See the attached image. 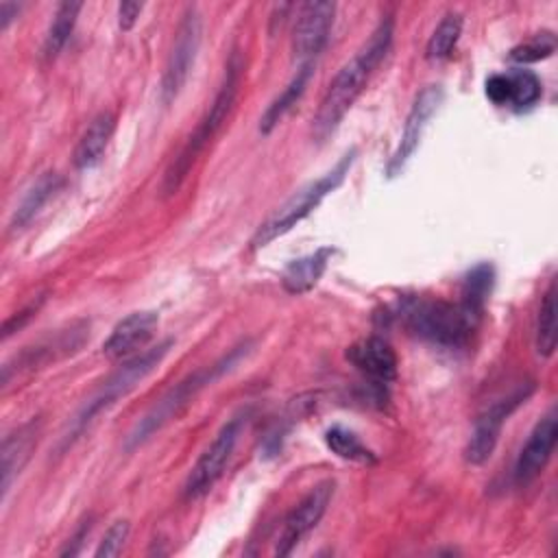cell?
Returning a JSON list of instances; mask_svg holds the SVG:
<instances>
[{
    "mask_svg": "<svg viewBox=\"0 0 558 558\" xmlns=\"http://www.w3.org/2000/svg\"><path fill=\"white\" fill-rule=\"evenodd\" d=\"M392 20L386 17L377 24V28L371 33L368 41L362 44V48L338 70L333 81L329 83L320 107L312 122V133L318 142L327 140L338 124L342 122L344 113L351 109V105L357 100V96L364 92L368 78L377 70V65L384 61V57L390 50L392 44Z\"/></svg>",
    "mask_w": 558,
    "mask_h": 558,
    "instance_id": "6da1fadb",
    "label": "cell"
},
{
    "mask_svg": "<svg viewBox=\"0 0 558 558\" xmlns=\"http://www.w3.org/2000/svg\"><path fill=\"white\" fill-rule=\"evenodd\" d=\"M242 70H244V61L242 54L238 50L231 52L227 65H225V74L220 81V87L209 105V109L205 111V116L201 118V122L196 124L194 133L187 137L185 146L181 148V153L172 159V163L168 166L166 174H163V183L161 190L166 196L177 194V190L183 185L185 177L190 174L194 161L198 159V155L205 150V146L216 137V133L220 131L222 122L227 120L238 89H240V78H242Z\"/></svg>",
    "mask_w": 558,
    "mask_h": 558,
    "instance_id": "7a4b0ae2",
    "label": "cell"
},
{
    "mask_svg": "<svg viewBox=\"0 0 558 558\" xmlns=\"http://www.w3.org/2000/svg\"><path fill=\"white\" fill-rule=\"evenodd\" d=\"M355 159V148H351L349 153H344L340 157V161L327 170L323 177L305 183L303 187H299L290 198L283 201V205H279L255 231V235L251 238V248H264L268 246L272 240L286 235L292 227H296V222H301L303 218H307L320 203L323 198L333 192L342 179L347 177L351 163Z\"/></svg>",
    "mask_w": 558,
    "mask_h": 558,
    "instance_id": "3957f363",
    "label": "cell"
},
{
    "mask_svg": "<svg viewBox=\"0 0 558 558\" xmlns=\"http://www.w3.org/2000/svg\"><path fill=\"white\" fill-rule=\"evenodd\" d=\"M170 347H172V340H163L157 347L142 351L140 355H133L107 381H102V386L87 399V403L68 425V432L63 434V447L72 445L94 423L98 414L109 410L120 397H126L146 375H150L159 366V362L166 357Z\"/></svg>",
    "mask_w": 558,
    "mask_h": 558,
    "instance_id": "277c9868",
    "label": "cell"
},
{
    "mask_svg": "<svg viewBox=\"0 0 558 558\" xmlns=\"http://www.w3.org/2000/svg\"><path fill=\"white\" fill-rule=\"evenodd\" d=\"M482 316L469 312L462 303L447 301H410L403 307L405 327L434 344L462 347L471 340Z\"/></svg>",
    "mask_w": 558,
    "mask_h": 558,
    "instance_id": "5b68a950",
    "label": "cell"
},
{
    "mask_svg": "<svg viewBox=\"0 0 558 558\" xmlns=\"http://www.w3.org/2000/svg\"><path fill=\"white\" fill-rule=\"evenodd\" d=\"M233 355L225 357L222 362L196 371L194 375L185 377L183 381H179L174 388H170L157 403L150 405V410L135 423V427L131 429V434L126 436V449H135L142 442H146L155 432H159L163 425H168L172 418H177L190 403L192 399L211 381L216 379L225 368H229L233 364Z\"/></svg>",
    "mask_w": 558,
    "mask_h": 558,
    "instance_id": "8992f818",
    "label": "cell"
},
{
    "mask_svg": "<svg viewBox=\"0 0 558 558\" xmlns=\"http://www.w3.org/2000/svg\"><path fill=\"white\" fill-rule=\"evenodd\" d=\"M244 425H246V416L235 414L218 429V434L205 447V451L201 453V458L196 460V464L192 466V471L185 480L183 495L187 499L203 497L220 480V475L225 473V466L238 445V438H240Z\"/></svg>",
    "mask_w": 558,
    "mask_h": 558,
    "instance_id": "52a82bcc",
    "label": "cell"
},
{
    "mask_svg": "<svg viewBox=\"0 0 558 558\" xmlns=\"http://www.w3.org/2000/svg\"><path fill=\"white\" fill-rule=\"evenodd\" d=\"M534 392V381H527V384H521L517 386L512 392H508L506 397L493 401L490 405H486L475 423H473V432H471V438L466 442V449H464V458L471 462V464H484L495 447H497V440H499V434H501V427L504 423L508 421V416L530 399V395Z\"/></svg>",
    "mask_w": 558,
    "mask_h": 558,
    "instance_id": "ba28073f",
    "label": "cell"
},
{
    "mask_svg": "<svg viewBox=\"0 0 558 558\" xmlns=\"http://www.w3.org/2000/svg\"><path fill=\"white\" fill-rule=\"evenodd\" d=\"M201 15L194 7L183 13V20L177 28L172 50L168 54L163 76H161V100L170 105L187 83V76L194 68L198 46H201Z\"/></svg>",
    "mask_w": 558,
    "mask_h": 558,
    "instance_id": "9c48e42d",
    "label": "cell"
},
{
    "mask_svg": "<svg viewBox=\"0 0 558 558\" xmlns=\"http://www.w3.org/2000/svg\"><path fill=\"white\" fill-rule=\"evenodd\" d=\"M336 4L325 0L303 2L296 9V20L292 28V52L301 63H312L320 54L329 39L333 26Z\"/></svg>",
    "mask_w": 558,
    "mask_h": 558,
    "instance_id": "30bf717a",
    "label": "cell"
},
{
    "mask_svg": "<svg viewBox=\"0 0 558 558\" xmlns=\"http://www.w3.org/2000/svg\"><path fill=\"white\" fill-rule=\"evenodd\" d=\"M331 495H333V482L329 480L320 482L288 512L275 543L277 556H288L318 525V521L323 519L329 506Z\"/></svg>",
    "mask_w": 558,
    "mask_h": 558,
    "instance_id": "8fae6325",
    "label": "cell"
},
{
    "mask_svg": "<svg viewBox=\"0 0 558 558\" xmlns=\"http://www.w3.org/2000/svg\"><path fill=\"white\" fill-rule=\"evenodd\" d=\"M442 87L440 85H427L421 89V94L414 98L410 113L403 122V133L399 140V146L395 148L390 161H388V177H397L403 166L410 161V157L414 155L416 146L421 144L423 131L427 129L432 116L438 111L440 102H442Z\"/></svg>",
    "mask_w": 558,
    "mask_h": 558,
    "instance_id": "7c38bea8",
    "label": "cell"
},
{
    "mask_svg": "<svg viewBox=\"0 0 558 558\" xmlns=\"http://www.w3.org/2000/svg\"><path fill=\"white\" fill-rule=\"evenodd\" d=\"M556 438H558V418H556V410L551 408L530 432L525 445L519 451L517 464H514V480L517 484L525 486L532 480H536L545 464L549 462L554 447H556Z\"/></svg>",
    "mask_w": 558,
    "mask_h": 558,
    "instance_id": "4fadbf2b",
    "label": "cell"
},
{
    "mask_svg": "<svg viewBox=\"0 0 558 558\" xmlns=\"http://www.w3.org/2000/svg\"><path fill=\"white\" fill-rule=\"evenodd\" d=\"M159 323V314L153 310H140L124 316L109 333V338L102 344V353L111 360H122L135 353L137 349H144L148 340L155 333V327Z\"/></svg>",
    "mask_w": 558,
    "mask_h": 558,
    "instance_id": "5bb4252c",
    "label": "cell"
},
{
    "mask_svg": "<svg viewBox=\"0 0 558 558\" xmlns=\"http://www.w3.org/2000/svg\"><path fill=\"white\" fill-rule=\"evenodd\" d=\"M347 360L375 384H388L397 377V353L379 336H368L347 349Z\"/></svg>",
    "mask_w": 558,
    "mask_h": 558,
    "instance_id": "9a60e30c",
    "label": "cell"
},
{
    "mask_svg": "<svg viewBox=\"0 0 558 558\" xmlns=\"http://www.w3.org/2000/svg\"><path fill=\"white\" fill-rule=\"evenodd\" d=\"M41 434V421L31 418L22 423L17 429L4 436L2 451H0V473H2V499H7L13 480L22 473L24 464L28 462L37 440Z\"/></svg>",
    "mask_w": 558,
    "mask_h": 558,
    "instance_id": "2e32d148",
    "label": "cell"
},
{
    "mask_svg": "<svg viewBox=\"0 0 558 558\" xmlns=\"http://www.w3.org/2000/svg\"><path fill=\"white\" fill-rule=\"evenodd\" d=\"M116 129V116L111 111H100L83 131L76 148H74V166L78 170H89L100 163L109 140Z\"/></svg>",
    "mask_w": 558,
    "mask_h": 558,
    "instance_id": "e0dca14e",
    "label": "cell"
},
{
    "mask_svg": "<svg viewBox=\"0 0 558 558\" xmlns=\"http://www.w3.org/2000/svg\"><path fill=\"white\" fill-rule=\"evenodd\" d=\"M333 255V248L323 246L305 257H299L294 262H290L281 275V286L288 294H303L310 292L318 279L323 277V272L327 270V264Z\"/></svg>",
    "mask_w": 558,
    "mask_h": 558,
    "instance_id": "ac0fdd59",
    "label": "cell"
},
{
    "mask_svg": "<svg viewBox=\"0 0 558 558\" xmlns=\"http://www.w3.org/2000/svg\"><path fill=\"white\" fill-rule=\"evenodd\" d=\"M61 187V177L57 172H44L37 181H33V185L24 192L22 201L15 205L9 227L11 231L22 229L24 225H28L39 209L54 196V192Z\"/></svg>",
    "mask_w": 558,
    "mask_h": 558,
    "instance_id": "d6986e66",
    "label": "cell"
},
{
    "mask_svg": "<svg viewBox=\"0 0 558 558\" xmlns=\"http://www.w3.org/2000/svg\"><path fill=\"white\" fill-rule=\"evenodd\" d=\"M312 78V63H301V68L296 70V74L290 78V83L281 89V94L266 107L262 120H259V131L262 133H270L281 118L292 109V105H296V100L303 96L307 83Z\"/></svg>",
    "mask_w": 558,
    "mask_h": 558,
    "instance_id": "ffe728a7",
    "label": "cell"
},
{
    "mask_svg": "<svg viewBox=\"0 0 558 558\" xmlns=\"http://www.w3.org/2000/svg\"><path fill=\"white\" fill-rule=\"evenodd\" d=\"M83 4L81 2H61L54 11V17L50 22V28L46 33V39H44V57L46 59H54L63 46L68 44L72 31H74V24H76V17L81 13Z\"/></svg>",
    "mask_w": 558,
    "mask_h": 558,
    "instance_id": "44dd1931",
    "label": "cell"
},
{
    "mask_svg": "<svg viewBox=\"0 0 558 558\" xmlns=\"http://www.w3.org/2000/svg\"><path fill=\"white\" fill-rule=\"evenodd\" d=\"M556 351V283L551 281L543 294L536 316V353L551 357Z\"/></svg>",
    "mask_w": 558,
    "mask_h": 558,
    "instance_id": "7402d4cb",
    "label": "cell"
},
{
    "mask_svg": "<svg viewBox=\"0 0 558 558\" xmlns=\"http://www.w3.org/2000/svg\"><path fill=\"white\" fill-rule=\"evenodd\" d=\"M325 445L342 460L360 462V464H373L375 453L347 427L333 425L325 432Z\"/></svg>",
    "mask_w": 558,
    "mask_h": 558,
    "instance_id": "603a6c76",
    "label": "cell"
},
{
    "mask_svg": "<svg viewBox=\"0 0 558 558\" xmlns=\"http://www.w3.org/2000/svg\"><path fill=\"white\" fill-rule=\"evenodd\" d=\"M506 81H508V107L527 109L538 102L543 94V85L534 72L514 68L506 72Z\"/></svg>",
    "mask_w": 558,
    "mask_h": 558,
    "instance_id": "cb8c5ba5",
    "label": "cell"
},
{
    "mask_svg": "<svg viewBox=\"0 0 558 558\" xmlns=\"http://www.w3.org/2000/svg\"><path fill=\"white\" fill-rule=\"evenodd\" d=\"M490 288H493V266H490V264H480V266H475V268L464 277L460 303H462L469 312L482 316L484 305H486V299H488V294H490Z\"/></svg>",
    "mask_w": 558,
    "mask_h": 558,
    "instance_id": "d4e9b609",
    "label": "cell"
},
{
    "mask_svg": "<svg viewBox=\"0 0 558 558\" xmlns=\"http://www.w3.org/2000/svg\"><path fill=\"white\" fill-rule=\"evenodd\" d=\"M462 33V15L460 13H447L440 24L434 28L432 37L425 46V57L432 61H440L451 54Z\"/></svg>",
    "mask_w": 558,
    "mask_h": 558,
    "instance_id": "484cf974",
    "label": "cell"
},
{
    "mask_svg": "<svg viewBox=\"0 0 558 558\" xmlns=\"http://www.w3.org/2000/svg\"><path fill=\"white\" fill-rule=\"evenodd\" d=\"M554 52H556V35L551 31H543L530 37L527 41L514 46L510 50V59L514 63H536L551 57Z\"/></svg>",
    "mask_w": 558,
    "mask_h": 558,
    "instance_id": "4316f807",
    "label": "cell"
},
{
    "mask_svg": "<svg viewBox=\"0 0 558 558\" xmlns=\"http://www.w3.org/2000/svg\"><path fill=\"white\" fill-rule=\"evenodd\" d=\"M129 532H131V525L126 519H120L116 521L102 536V541L98 543L94 556L96 558H109V556H118L129 538Z\"/></svg>",
    "mask_w": 558,
    "mask_h": 558,
    "instance_id": "83f0119b",
    "label": "cell"
},
{
    "mask_svg": "<svg viewBox=\"0 0 558 558\" xmlns=\"http://www.w3.org/2000/svg\"><path fill=\"white\" fill-rule=\"evenodd\" d=\"M484 92L488 96V100L497 107H508V81H506V72H497L490 74L484 83Z\"/></svg>",
    "mask_w": 558,
    "mask_h": 558,
    "instance_id": "f1b7e54d",
    "label": "cell"
},
{
    "mask_svg": "<svg viewBox=\"0 0 558 558\" xmlns=\"http://www.w3.org/2000/svg\"><path fill=\"white\" fill-rule=\"evenodd\" d=\"M144 4L142 2H120L118 4V26L122 31H131L142 13Z\"/></svg>",
    "mask_w": 558,
    "mask_h": 558,
    "instance_id": "f546056e",
    "label": "cell"
},
{
    "mask_svg": "<svg viewBox=\"0 0 558 558\" xmlns=\"http://www.w3.org/2000/svg\"><path fill=\"white\" fill-rule=\"evenodd\" d=\"M37 307H39V303H33V305H28L26 310H22L17 316H13V318H9L7 323H4V327H2V338L7 340L13 331H17V329H22L24 325H26V320L37 312Z\"/></svg>",
    "mask_w": 558,
    "mask_h": 558,
    "instance_id": "4dcf8cb0",
    "label": "cell"
},
{
    "mask_svg": "<svg viewBox=\"0 0 558 558\" xmlns=\"http://www.w3.org/2000/svg\"><path fill=\"white\" fill-rule=\"evenodd\" d=\"M20 9H22V7L15 4V2H0V28H2V31L9 28V24L17 17Z\"/></svg>",
    "mask_w": 558,
    "mask_h": 558,
    "instance_id": "1f68e13d",
    "label": "cell"
}]
</instances>
